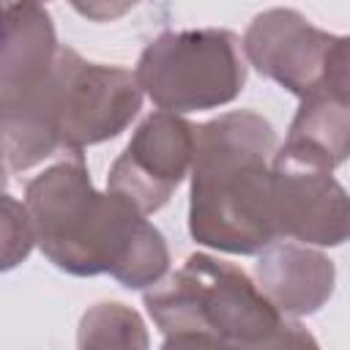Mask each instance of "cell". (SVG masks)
<instances>
[{"mask_svg":"<svg viewBox=\"0 0 350 350\" xmlns=\"http://www.w3.org/2000/svg\"><path fill=\"white\" fill-rule=\"evenodd\" d=\"M25 205L44 257L71 276L109 273L148 290L170 271L164 235L118 191H96L82 150L27 180Z\"/></svg>","mask_w":350,"mask_h":350,"instance_id":"cell-1","label":"cell"},{"mask_svg":"<svg viewBox=\"0 0 350 350\" xmlns=\"http://www.w3.org/2000/svg\"><path fill=\"white\" fill-rule=\"evenodd\" d=\"M273 126L232 109L197 129L189 232L227 254H260L279 238L273 221Z\"/></svg>","mask_w":350,"mask_h":350,"instance_id":"cell-2","label":"cell"},{"mask_svg":"<svg viewBox=\"0 0 350 350\" xmlns=\"http://www.w3.org/2000/svg\"><path fill=\"white\" fill-rule=\"evenodd\" d=\"M145 306L164 347H304L314 336L279 312L238 265L191 254L145 290Z\"/></svg>","mask_w":350,"mask_h":350,"instance_id":"cell-3","label":"cell"},{"mask_svg":"<svg viewBox=\"0 0 350 350\" xmlns=\"http://www.w3.org/2000/svg\"><path fill=\"white\" fill-rule=\"evenodd\" d=\"M243 41L221 27L167 30L139 55L137 79L167 112H202L235 101L246 85Z\"/></svg>","mask_w":350,"mask_h":350,"instance_id":"cell-4","label":"cell"},{"mask_svg":"<svg viewBox=\"0 0 350 350\" xmlns=\"http://www.w3.org/2000/svg\"><path fill=\"white\" fill-rule=\"evenodd\" d=\"M246 60L298 98L334 96L350 104V36L314 27L295 8H268L243 33Z\"/></svg>","mask_w":350,"mask_h":350,"instance_id":"cell-5","label":"cell"},{"mask_svg":"<svg viewBox=\"0 0 350 350\" xmlns=\"http://www.w3.org/2000/svg\"><path fill=\"white\" fill-rule=\"evenodd\" d=\"M137 74L120 66L88 63L68 46L57 55L60 148L74 153L115 139L142 107Z\"/></svg>","mask_w":350,"mask_h":350,"instance_id":"cell-6","label":"cell"},{"mask_svg":"<svg viewBox=\"0 0 350 350\" xmlns=\"http://www.w3.org/2000/svg\"><path fill=\"white\" fill-rule=\"evenodd\" d=\"M320 159L282 145L273 153L276 232L314 246L350 241V191Z\"/></svg>","mask_w":350,"mask_h":350,"instance_id":"cell-7","label":"cell"},{"mask_svg":"<svg viewBox=\"0 0 350 350\" xmlns=\"http://www.w3.org/2000/svg\"><path fill=\"white\" fill-rule=\"evenodd\" d=\"M197 126L178 112L148 115L107 175V189L131 200L145 216L167 205L191 170Z\"/></svg>","mask_w":350,"mask_h":350,"instance_id":"cell-8","label":"cell"},{"mask_svg":"<svg viewBox=\"0 0 350 350\" xmlns=\"http://www.w3.org/2000/svg\"><path fill=\"white\" fill-rule=\"evenodd\" d=\"M257 284L271 304L287 317L314 314L334 295L336 268L334 262L306 246L268 243L257 257Z\"/></svg>","mask_w":350,"mask_h":350,"instance_id":"cell-9","label":"cell"},{"mask_svg":"<svg viewBox=\"0 0 350 350\" xmlns=\"http://www.w3.org/2000/svg\"><path fill=\"white\" fill-rule=\"evenodd\" d=\"M60 44L52 16L30 0H8L3 19L0 98H16L41 88L55 71Z\"/></svg>","mask_w":350,"mask_h":350,"instance_id":"cell-10","label":"cell"},{"mask_svg":"<svg viewBox=\"0 0 350 350\" xmlns=\"http://www.w3.org/2000/svg\"><path fill=\"white\" fill-rule=\"evenodd\" d=\"M284 145L336 170L350 159V104L334 96L301 98Z\"/></svg>","mask_w":350,"mask_h":350,"instance_id":"cell-11","label":"cell"},{"mask_svg":"<svg viewBox=\"0 0 350 350\" xmlns=\"http://www.w3.org/2000/svg\"><path fill=\"white\" fill-rule=\"evenodd\" d=\"M79 347H148V331L142 317L126 304L109 301L90 306L79 320Z\"/></svg>","mask_w":350,"mask_h":350,"instance_id":"cell-12","label":"cell"},{"mask_svg":"<svg viewBox=\"0 0 350 350\" xmlns=\"http://www.w3.org/2000/svg\"><path fill=\"white\" fill-rule=\"evenodd\" d=\"M36 243L33 219L25 202H16L11 194H3V271L19 265Z\"/></svg>","mask_w":350,"mask_h":350,"instance_id":"cell-13","label":"cell"},{"mask_svg":"<svg viewBox=\"0 0 350 350\" xmlns=\"http://www.w3.org/2000/svg\"><path fill=\"white\" fill-rule=\"evenodd\" d=\"M68 3L79 16L90 22H115L139 5V0H68Z\"/></svg>","mask_w":350,"mask_h":350,"instance_id":"cell-14","label":"cell"},{"mask_svg":"<svg viewBox=\"0 0 350 350\" xmlns=\"http://www.w3.org/2000/svg\"><path fill=\"white\" fill-rule=\"evenodd\" d=\"M30 3H38V5H41V3H46V0H30Z\"/></svg>","mask_w":350,"mask_h":350,"instance_id":"cell-15","label":"cell"}]
</instances>
